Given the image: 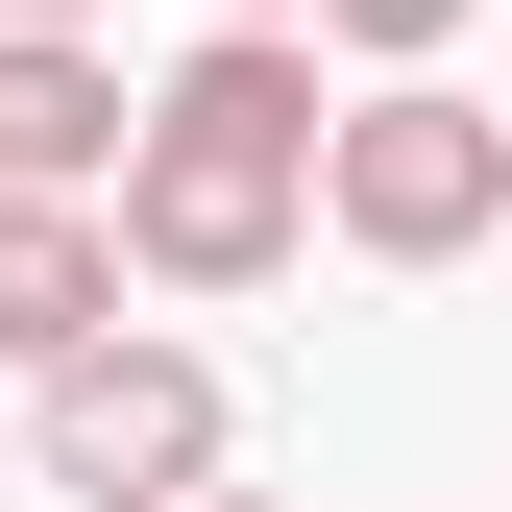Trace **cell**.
I'll return each mask as SVG.
<instances>
[{
	"instance_id": "cell-1",
	"label": "cell",
	"mask_w": 512,
	"mask_h": 512,
	"mask_svg": "<svg viewBox=\"0 0 512 512\" xmlns=\"http://www.w3.org/2000/svg\"><path fill=\"white\" fill-rule=\"evenodd\" d=\"M317 49L293 25H196L147 98H122V171H98V244H122V293H171V317H244L317 244Z\"/></svg>"
},
{
	"instance_id": "cell-2",
	"label": "cell",
	"mask_w": 512,
	"mask_h": 512,
	"mask_svg": "<svg viewBox=\"0 0 512 512\" xmlns=\"http://www.w3.org/2000/svg\"><path fill=\"white\" fill-rule=\"evenodd\" d=\"M25 464H49V512H196L244 464V391H220V342L98 317L74 366H25Z\"/></svg>"
},
{
	"instance_id": "cell-3",
	"label": "cell",
	"mask_w": 512,
	"mask_h": 512,
	"mask_svg": "<svg viewBox=\"0 0 512 512\" xmlns=\"http://www.w3.org/2000/svg\"><path fill=\"white\" fill-rule=\"evenodd\" d=\"M317 244L342 269H464V244H512V122L464 74H366L317 122Z\"/></svg>"
},
{
	"instance_id": "cell-4",
	"label": "cell",
	"mask_w": 512,
	"mask_h": 512,
	"mask_svg": "<svg viewBox=\"0 0 512 512\" xmlns=\"http://www.w3.org/2000/svg\"><path fill=\"white\" fill-rule=\"evenodd\" d=\"M122 171V49L98 25H0V196H98Z\"/></svg>"
},
{
	"instance_id": "cell-5",
	"label": "cell",
	"mask_w": 512,
	"mask_h": 512,
	"mask_svg": "<svg viewBox=\"0 0 512 512\" xmlns=\"http://www.w3.org/2000/svg\"><path fill=\"white\" fill-rule=\"evenodd\" d=\"M122 317V244H98V196H0V366H74Z\"/></svg>"
},
{
	"instance_id": "cell-6",
	"label": "cell",
	"mask_w": 512,
	"mask_h": 512,
	"mask_svg": "<svg viewBox=\"0 0 512 512\" xmlns=\"http://www.w3.org/2000/svg\"><path fill=\"white\" fill-rule=\"evenodd\" d=\"M464 25H488V0H317L293 49H366V74H439V49H464Z\"/></svg>"
},
{
	"instance_id": "cell-7",
	"label": "cell",
	"mask_w": 512,
	"mask_h": 512,
	"mask_svg": "<svg viewBox=\"0 0 512 512\" xmlns=\"http://www.w3.org/2000/svg\"><path fill=\"white\" fill-rule=\"evenodd\" d=\"M0 25H98V0H0Z\"/></svg>"
},
{
	"instance_id": "cell-8",
	"label": "cell",
	"mask_w": 512,
	"mask_h": 512,
	"mask_svg": "<svg viewBox=\"0 0 512 512\" xmlns=\"http://www.w3.org/2000/svg\"><path fill=\"white\" fill-rule=\"evenodd\" d=\"M220 25H317V0H220Z\"/></svg>"
},
{
	"instance_id": "cell-9",
	"label": "cell",
	"mask_w": 512,
	"mask_h": 512,
	"mask_svg": "<svg viewBox=\"0 0 512 512\" xmlns=\"http://www.w3.org/2000/svg\"><path fill=\"white\" fill-rule=\"evenodd\" d=\"M196 512H269V488H244V464H220V488H196Z\"/></svg>"
}]
</instances>
